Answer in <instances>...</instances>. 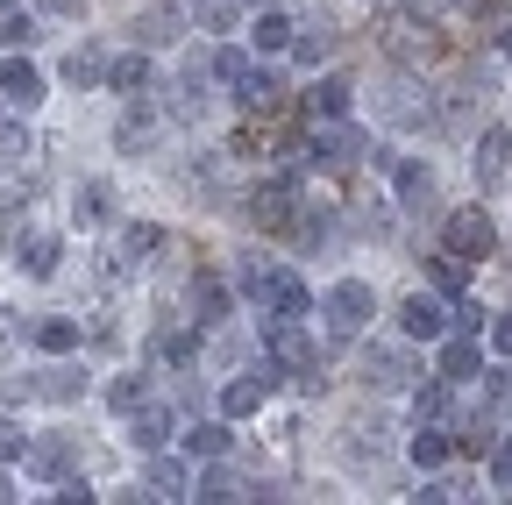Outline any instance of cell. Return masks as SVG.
<instances>
[{
	"mask_svg": "<svg viewBox=\"0 0 512 505\" xmlns=\"http://www.w3.org/2000/svg\"><path fill=\"white\" fill-rule=\"evenodd\" d=\"M235 285H242V299H256L264 313H278V321H299V313H306V285L285 264H271V257H249L235 271Z\"/></svg>",
	"mask_w": 512,
	"mask_h": 505,
	"instance_id": "1",
	"label": "cell"
},
{
	"mask_svg": "<svg viewBox=\"0 0 512 505\" xmlns=\"http://www.w3.org/2000/svg\"><path fill=\"white\" fill-rule=\"evenodd\" d=\"M264 342H271V363H278L285 377H299L306 392H320V349H313V335H306L299 321H278V313H271Z\"/></svg>",
	"mask_w": 512,
	"mask_h": 505,
	"instance_id": "2",
	"label": "cell"
},
{
	"mask_svg": "<svg viewBox=\"0 0 512 505\" xmlns=\"http://www.w3.org/2000/svg\"><path fill=\"white\" fill-rule=\"evenodd\" d=\"M8 399H15V406H72V399H86V370L50 363V370L8 377Z\"/></svg>",
	"mask_w": 512,
	"mask_h": 505,
	"instance_id": "3",
	"label": "cell"
},
{
	"mask_svg": "<svg viewBox=\"0 0 512 505\" xmlns=\"http://www.w3.org/2000/svg\"><path fill=\"white\" fill-rule=\"evenodd\" d=\"M377 43L392 50L399 65H434V57H441V36H434L420 15H384V22H377Z\"/></svg>",
	"mask_w": 512,
	"mask_h": 505,
	"instance_id": "4",
	"label": "cell"
},
{
	"mask_svg": "<svg viewBox=\"0 0 512 505\" xmlns=\"http://www.w3.org/2000/svg\"><path fill=\"white\" fill-rule=\"evenodd\" d=\"M299 150H306V164H320L328 178H349V171H356V150H370V143H363L356 129H342V121H335V129H320V136H306Z\"/></svg>",
	"mask_w": 512,
	"mask_h": 505,
	"instance_id": "5",
	"label": "cell"
},
{
	"mask_svg": "<svg viewBox=\"0 0 512 505\" xmlns=\"http://www.w3.org/2000/svg\"><path fill=\"white\" fill-rule=\"evenodd\" d=\"M320 313H328V328H335V335H356L370 313H377V299H370V285H363V278H342V285H328Z\"/></svg>",
	"mask_w": 512,
	"mask_h": 505,
	"instance_id": "6",
	"label": "cell"
},
{
	"mask_svg": "<svg viewBox=\"0 0 512 505\" xmlns=\"http://www.w3.org/2000/svg\"><path fill=\"white\" fill-rule=\"evenodd\" d=\"M242 221L264 228V235H292V221H299L292 185H264V193H249V200H242Z\"/></svg>",
	"mask_w": 512,
	"mask_h": 505,
	"instance_id": "7",
	"label": "cell"
},
{
	"mask_svg": "<svg viewBox=\"0 0 512 505\" xmlns=\"http://www.w3.org/2000/svg\"><path fill=\"white\" fill-rule=\"evenodd\" d=\"M441 235H448V249H456V257H491V249H498V228H491L484 207H456Z\"/></svg>",
	"mask_w": 512,
	"mask_h": 505,
	"instance_id": "8",
	"label": "cell"
},
{
	"mask_svg": "<svg viewBox=\"0 0 512 505\" xmlns=\"http://www.w3.org/2000/svg\"><path fill=\"white\" fill-rule=\"evenodd\" d=\"M399 335H406V342H441V335H448V306L427 299V292L399 299Z\"/></svg>",
	"mask_w": 512,
	"mask_h": 505,
	"instance_id": "9",
	"label": "cell"
},
{
	"mask_svg": "<svg viewBox=\"0 0 512 505\" xmlns=\"http://www.w3.org/2000/svg\"><path fill=\"white\" fill-rule=\"evenodd\" d=\"M271 385H278V363H256L249 377H235V385L221 392V413H228V420H242V413H256V406H264V399H271Z\"/></svg>",
	"mask_w": 512,
	"mask_h": 505,
	"instance_id": "10",
	"label": "cell"
},
{
	"mask_svg": "<svg viewBox=\"0 0 512 505\" xmlns=\"http://www.w3.org/2000/svg\"><path fill=\"white\" fill-rule=\"evenodd\" d=\"M505 164H512V129H498V121H491V129L477 136V150H470V171H477V185H484V193L505 178Z\"/></svg>",
	"mask_w": 512,
	"mask_h": 505,
	"instance_id": "11",
	"label": "cell"
},
{
	"mask_svg": "<svg viewBox=\"0 0 512 505\" xmlns=\"http://www.w3.org/2000/svg\"><path fill=\"white\" fill-rule=\"evenodd\" d=\"M185 306H192V328H214V321H228V285H221L214 271H192Z\"/></svg>",
	"mask_w": 512,
	"mask_h": 505,
	"instance_id": "12",
	"label": "cell"
},
{
	"mask_svg": "<svg viewBox=\"0 0 512 505\" xmlns=\"http://www.w3.org/2000/svg\"><path fill=\"white\" fill-rule=\"evenodd\" d=\"M107 86H114L121 100H143V93L157 86V72H150V57H143V43L128 50V57H114V65H107Z\"/></svg>",
	"mask_w": 512,
	"mask_h": 505,
	"instance_id": "13",
	"label": "cell"
},
{
	"mask_svg": "<svg viewBox=\"0 0 512 505\" xmlns=\"http://www.w3.org/2000/svg\"><path fill=\"white\" fill-rule=\"evenodd\" d=\"M384 114H392V129H427L434 121V107H427V93L413 79H399L392 93H384Z\"/></svg>",
	"mask_w": 512,
	"mask_h": 505,
	"instance_id": "14",
	"label": "cell"
},
{
	"mask_svg": "<svg viewBox=\"0 0 512 505\" xmlns=\"http://www.w3.org/2000/svg\"><path fill=\"white\" fill-rule=\"evenodd\" d=\"M171 406H157V399H143L136 413H128V441H136V449H164V441H171Z\"/></svg>",
	"mask_w": 512,
	"mask_h": 505,
	"instance_id": "15",
	"label": "cell"
},
{
	"mask_svg": "<svg viewBox=\"0 0 512 505\" xmlns=\"http://www.w3.org/2000/svg\"><path fill=\"white\" fill-rule=\"evenodd\" d=\"M0 100H15L22 114L43 100V72L29 65V57H8V65H0Z\"/></svg>",
	"mask_w": 512,
	"mask_h": 505,
	"instance_id": "16",
	"label": "cell"
},
{
	"mask_svg": "<svg viewBox=\"0 0 512 505\" xmlns=\"http://www.w3.org/2000/svg\"><path fill=\"white\" fill-rule=\"evenodd\" d=\"M363 370H370V385L377 392H399V385H413V363H406V349H363Z\"/></svg>",
	"mask_w": 512,
	"mask_h": 505,
	"instance_id": "17",
	"label": "cell"
},
{
	"mask_svg": "<svg viewBox=\"0 0 512 505\" xmlns=\"http://www.w3.org/2000/svg\"><path fill=\"white\" fill-rule=\"evenodd\" d=\"M164 249V228H150V221H136V228H121V249H114V264L121 271H143L150 257Z\"/></svg>",
	"mask_w": 512,
	"mask_h": 505,
	"instance_id": "18",
	"label": "cell"
},
{
	"mask_svg": "<svg viewBox=\"0 0 512 505\" xmlns=\"http://www.w3.org/2000/svg\"><path fill=\"white\" fill-rule=\"evenodd\" d=\"M392 178H399L406 214H434V171L427 164H392Z\"/></svg>",
	"mask_w": 512,
	"mask_h": 505,
	"instance_id": "19",
	"label": "cell"
},
{
	"mask_svg": "<svg viewBox=\"0 0 512 505\" xmlns=\"http://www.w3.org/2000/svg\"><path fill=\"white\" fill-rule=\"evenodd\" d=\"M185 22H192V15H178V8H150V15H136V22H128V36H136L143 50H157V43H171Z\"/></svg>",
	"mask_w": 512,
	"mask_h": 505,
	"instance_id": "20",
	"label": "cell"
},
{
	"mask_svg": "<svg viewBox=\"0 0 512 505\" xmlns=\"http://www.w3.org/2000/svg\"><path fill=\"white\" fill-rule=\"evenodd\" d=\"M15 249H22V271L29 278H57V235H36V228L22 235L15 228Z\"/></svg>",
	"mask_w": 512,
	"mask_h": 505,
	"instance_id": "21",
	"label": "cell"
},
{
	"mask_svg": "<svg viewBox=\"0 0 512 505\" xmlns=\"http://www.w3.org/2000/svg\"><path fill=\"white\" fill-rule=\"evenodd\" d=\"M441 377H448V385H463V377H477V335H470V328L441 342Z\"/></svg>",
	"mask_w": 512,
	"mask_h": 505,
	"instance_id": "22",
	"label": "cell"
},
{
	"mask_svg": "<svg viewBox=\"0 0 512 505\" xmlns=\"http://www.w3.org/2000/svg\"><path fill=\"white\" fill-rule=\"evenodd\" d=\"M235 100H242L249 114H278V107H285V86H278L271 72H249V79L235 86Z\"/></svg>",
	"mask_w": 512,
	"mask_h": 505,
	"instance_id": "23",
	"label": "cell"
},
{
	"mask_svg": "<svg viewBox=\"0 0 512 505\" xmlns=\"http://www.w3.org/2000/svg\"><path fill=\"white\" fill-rule=\"evenodd\" d=\"M306 107H313L320 121H349V79H320V86H306Z\"/></svg>",
	"mask_w": 512,
	"mask_h": 505,
	"instance_id": "24",
	"label": "cell"
},
{
	"mask_svg": "<svg viewBox=\"0 0 512 505\" xmlns=\"http://www.w3.org/2000/svg\"><path fill=\"white\" fill-rule=\"evenodd\" d=\"M406 449H413L420 470H441V463H448V434H441L434 420H413V441H406Z\"/></svg>",
	"mask_w": 512,
	"mask_h": 505,
	"instance_id": "25",
	"label": "cell"
},
{
	"mask_svg": "<svg viewBox=\"0 0 512 505\" xmlns=\"http://www.w3.org/2000/svg\"><path fill=\"white\" fill-rule=\"evenodd\" d=\"M207 57H185L178 65V114H200V100H207Z\"/></svg>",
	"mask_w": 512,
	"mask_h": 505,
	"instance_id": "26",
	"label": "cell"
},
{
	"mask_svg": "<svg viewBox=\"0 0 512 505\" xmlns=\"http://www.w3.org/2000/svg\"><path fill=\"white\" fill-rule=\"evenodd\" d=\"M242 8H249V0H192V22H200L207 36H228Z\"/></svg>",
	"mask_w": 512,
	"mask_h": 505,
	"instance_id": "27",
	"label": "cell"
},
{
	"mask_svg": "<svg viewBox=\"0 0 512 505\" xmlns=\"http://www.w3.org/2000/svg\"><path fill=\"white\" fill-rule=\"evenodd\" d=\"M29 335H36L43 356H72V349H79V321H36Z\"/></svg>",
	"mask_w": 512,
	"mask_h": 505,
	"instance_id": "28",
	"label": "cell"
},
{
	"mask_svg": "<svg viewBox=\"0 0 512 505\" xmlns=\"http://www.w3.org/2000/svg\"><path fill=\"white\" fill-rule=\"evenodd\" d=\"M100 79H107V57H100V50H72V57H64V86L86 93V86H100Z\"/></svg>",
	"mask_w": 512,
	"mask_h": 505,
	"instance_id": "29",
	"label": "cell"
},
{
	"mask_svg": "<svg viewBox=\"0 0 512 505\" xmlns=\"http://www.w3.org/2000/svg\"><path fill=\"white\" fill-rule=\"evenodd\" d=\"M192 498H207V505H228V498H249V484L235 470H207L200 484H192Z\"/></svg>",
	"mask_w": 512,
	"mask_h": 505,
	"instance_id": "30",
	"label": "cell"
},
{
	"mask_svg": "<svg viewBox=\"0 0 512 505\" xmlns=\"http://www.w3.org/2000/svg\"><path fill=\"white\" fill-rule=\"evenodd\" d=\"M150 129H157V121H150V107L136 100V114H121V129H114V143H121V150H150Z\"/></svg>",
	"mask_w": 512,
	"mask_h": 505,
	"instance_id": "31",
	"label": "cell"
},
{
	"mask_svg": "<svg viewBox=\"0 0 512 505\" xmlns=\"http://www.w3.org/2000/svg\"><path fill=\"white\" fill-rule=\"evenodd\" d=\"M192 356H200V335H185V328H164V335H157V363H178V370H185Z\"/></svg>",
	"mask_w": 512,
	"mask_h": 505,
	"instance_id": "32",
	"label": "cell"
},
{
	"mask_svg": "<svg viewBox=\"0 0 512 505\" xmlns=\"http://www.w3.org/2000/svg\"><path fill=\"white\" fill-rule=\"evenodd\" d=\"M143 491H150V498H192V491H185V470H178V463H150Z\"/></svg>",
	"mask_w": 512,
	"mask_h": 505,
	"instance_id": "33",
	"label": "cell"
},
{
	"mask_svg": "<svg viewBox=\"0 0 512 505\" xmlns=\"http://www.w3.org/2000/svg\"><path fill=\"white\" fill-rule=\"evenodd\" d=\"M36 43V22L22 8H0V50H29Z\"/></svg>",
	"mask_w": 512,
	"mask_h": 505,
	"instance_id": "34",
	"label": "cell"
},
{
	"mask_svg": "<svg viewBox=\"0 0 512 505\" xmlns=\"http://www.w3.org/2000/svg\"><path fill=\"white\" fill-rule=\"evenodd\" d=\"M292 36H299V29H292L285 15H256V29H249V43H256V50H285Z\"/></svg>",
	"mask_w": 512,
	"mask_h": 505,
	"instance_id": "35",
	"label": "cell"
},
{
	"mask_svg": "<svg viewBox=\"0 0 512 505\" xmlns=\"http://www.w3.org/2000/svg\"><path fill=\"white\" fill-rule=\"evenodd\" d=\"M185 449H192V456H207V463H214V456L228 449V427H221V420H200V427H192V434H185Z\"/></svg>",
	"mask_w": 512,
	"mask_h": 505,
	"instance_id": "36",
	"label": "cell"
},
{
	"mask_svg": "<svg viewBox=\"0 0 512 505\" xmlns=\"http://www.w3.org/2000/svg\"><path fill=\"white\" fill-rule=\"evenodd\" d=\"M143 399H150L143 377H114V385H107V406H114V413H136Z\"/></svg>",
	"mask_w": 512,
	"mask_h": 505,
	"instance_id": "37",
	"label": "cell"
},
{
	"mask_svg": "<svg viewBox=\"0 0 512 505\" xmlns=\"http://www.w3.org/2000/svg\"><path fill=\"white\" fill-rule=\"evenodd\" d=\"M463 264H470V257H456V249H441V257H434L427 271H434V285H441V292H463Z\"/></svg>",
	"mask_w": 512,
	"mask_h": 505,
	"instance_id": "38",
	"label": "cell"
},
{
	"mask_svg": "<svg viewBox=\"0 0 512 505\" xmlns=\"http://www.w3.org/2000/svg\"><path fill=\"white\" fill-rule=\"evenodd\" d=\"M29 463H36L43 477H64V463H72V456H64V441H29Z\"/></svg>",
	"mask_w": 512,
	"mask_h": 505,
	"instance_id": "39",
	"label": "cell"
},
{
	"mask_svg": "<svg viewBox=\"0 0 512 505\" xmlns=\"http://www.w3.org/2000/svg\"><path fill=\"white\" fill-rule=\"evenodd\" d=\"M72 214H79L86 228H93V221H107V185H79V207H72Z\"/></svg>",
	"mask_w": 512,
	"mask_h": 505,
	"instance_id": "40",
	"label": "cell"
},
{
	"mask_svg": "<svg viewBox=\"0 0 512 505\" xmlns=\"http://www.w3.org/2000/svg\"><path fill=\"white\" fill-rule=\"evenodd\" d=\"M448 413V377H441V385H427L420 399H413V420H441Z\"/></svg>",
	"mask_w": 512,
	"mask_h": 505,
	"instance_id": "41",
	"label": "cell"
},
{
	"mask_svg": "<svg viewBox=\"0 0 512 505\" xmlns=\"http://www.w3.org/2000/svg\"><path fill=\"white\" fill-rule=\"evenodd\" d=\"M292 50L306 57V65H320V57H328V29H299V36H292Z\"/></svg>",
	"mask_w": 512,
	"mask_h": 505,
	"instance_id": "42",
	"label": "cell"
},
{
	"mask_svg": "<svg viewBox=\"0 0 512 505\" xmlns=\"http://www.w3.org/2000/svg\"><path fill=\"white\" fill-rule=\"evenodd\" d=\"M214 72H221L228 86H242V79H249V57H242V50H221V57H214Z\"/></svg>",
	"mask_w": 512,
	"mask_h": 505,
	"instance_id": "43",
	"label": "cell"
},
{
	"mask_svg": "<svg viewBox=\"0 0 512 505\" xmlns=\"http://www.w3.org/2000/svg\"><path fill=\"white\" fill-rule=\"evenodd\" d=\"M228 150H235V157H271V143H264V129H242V136H235Z\"/></svg>",
	"mask_w": 512,
	"mask_h": 505,
	"instance_id": "44",
	"label": "cell"
},
{
	"mask_svg": "<svg viewBox=\"0 0 512 505\" xmlns=\"http://www.w3.org/2000/svg\"><path fill=\"white\" fill-rule=\"evenodd\" d=\"M15 456H29V434L22 427H0V463H15Z\"/></svg>",
	"mask_w": 512,
	"mask_h": 505,
	"instance_id": "45",
	"label": "cell"
},
{
	"mask_svg": "<svg viewBox=\"0 0 512 505\" xmlns=\"http://www.w3.org/2000/svg\"><path fill=\"white\" fill-rule=\"evenodd\" d=\"M36 8L57 15V22H79V15H86V0H36Z\"/></svg>",
	"mask_w": 512,
	"mask_h": 505,
	"instance_id": "46",
	"label": "cell"
},
{
	"mask_svg": "<svg viewBox=\"0 0 512 505\" xmlns=\"http://www.w3.org/2000/svg\"><path fill=\"white\" fill-rule=\"evenodd\" d=\"M491 349L512 363V313H498V321H491Z\"/></svg>",
	"mask_w": 512,
	"mask_h": 505,
	"instance_id": "47",
	"label": "cell"
},
{
	"mask_svg": "<svg viewBox=\"0 0 512 505\" xmlns=\"http://www.w3.org/2000/svg\"><path fill=\"white\" fill-rule=\"evenodd\" d=\"M491 477L512 491V441H498V449H491Z\"/></svg>",
	"mask_w": 512,
	"mask_h": 505,
	"instance_id": "48",
	"label": "cell"
},
{
	"mask_svg": "<svg viewBox=\"0 0 512 505\" xmlns=\"http://www.w3.org/2000/svg\"><path fill=\"white\" fill-rule=\"evenodd\" d=\"M512 399V370H491V406H505Z\"/></svg>",
	"mask_w": 512,
	"mask_h": 505,
	"instance_id": "49",
	"label": "cell"
},
{
	"mask_svg": "<svg viewBox=\"0 0 512 505\" xmlns=\"http://www.w3.org/2000/svg\"><path fill=\"white\" fill-rule=\"evenodd\" d=\"M15 335H22V321H0V363H8V349H15Z\"/></svg>",
	"mask_w": 512,
	"mask_h": 505,
	"instance_id": "50",
	"label": "cell"
},
{
	"mask_svg": "<svg viewBox=\"0 0 512 505\" xmlns=\"http://www.w3.org/2000/svg\"><path fill=\"white\" fill-rule=\"evenodd\" d=\"M0 498H15V484H8V470H0Z\"/></svg>",
	"mask_w": 512,
	"mask_h": 505,
	"instance_id": "51",
	"label": "cell"
},
{
	"mask_svg": "<svg viewBox=\"0 0 512 505\" xmlns=\"http://www.w3.org/2000/svg\"><path fill=\"white\" fill-rule=\"evenodd\" d=\"M505 57H512V29H505Z\"/></svg>",
	"mask_w": 512,
	"mask_h": 505,
	"instance_id": "52",
	"label": "cell"
},
{
	"mask_svg": "<svg viewBox=\"0 0 512 505\" xmlns=\"http://www.w3.org/2000/svg\"><path fill=\"white\" fill-rule=\"evenodd\" d=\"M249 8H271V0H249Z\"/></svg>",
	"mask_w": 512,
	"mask_h": 505,
	"instance_id": "53",
	"label": "cell"
},
{
	"mask_svg": "<svg viewBox=\"0 0 512 505\" xmlns=\"http://www.w3.org/2000/svg\"><path fill=\"white\" fill-rule=\"evenodd\" d=\"M0 8H15V0H0Z\"/></svg>",
	"mask_w": 512,
	"mask_h": 505,
	"instance_id": "54",
	"label": "cell"
}]
</instances>
